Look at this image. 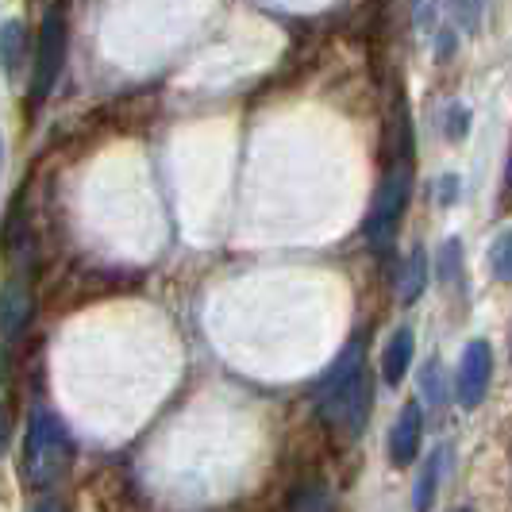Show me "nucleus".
<instances>
[{"label": "nucleus", "mask_w": 512, "mask_h": 512, "mask_svg": "<svg viewBox=\"0 0 512 512\" xmlns=\"http://www.w3.org/2000/svg\"><path fill=\"white\" fill-rule=\"evenodd\" d=\"M370 401H374V389L366 378V339L359 335L355 343H347V351L320 382L316 405H320V420L332 432L355 439L370 420Z\"/></svg>", "instance_id": "obj_1"}, {"label": "nucleus", "mask_w": 512, "mask_h": 512, "mask_svg": "<svg viewBox=\"0 0 512 512\" xmlns=\"http://www.w3.org/2000/svg\"><path fill=\"white\" fill-rule=\"evenodd\" d=\"M412 166H416V154H412V124H409V108L405 101H397V143H393V158L385 166L382 185L374 193V208L366 216V235L374 247H389L397 224L409 208L412 197Z\"/></svg>", "instance_id": "obj_2"}, {"label": "nucleus", "mask_w": 512, "mask_h": 512, "mask_svg": "<svg viewBox=\"0 0 512 512\" xmlns=\"http://www.w3.org/2000/svg\"><path fill=\"white\" fill-rule=\"evenodd\" d=\"M74 462V439L66 432V424L54 412H35L27 424L24 439V478L27 486L47 489L54 486Z\"/></svg>", "instance_id": "obj_3"}, {"label": "nucleus", "mask_w": 512, "mask_h": 512, "mask_svg": "<svg viewBox=\"0 0 512 512\" xmlns=\"http://www.w3.org/2000/svg\"><path fill=\"white\" fill-rule=\"evenodd\" d=\"M62 58H66V16L62 8H51L39 27V51H35V77H31V101H47L54 81L62 74Z\"/></svg>", "instance_id": "obj_4"}, {"label": "nucleus", "mask_w": 512, "mask_h": 512, "mask_svg": "<svg viewBox=\"0 0 512 512\" xmlns=\"http://www.w3.org/2000/svg\"><path fill=\"white\" fill-rule=\"evenodd\" d=\"M489 378H493V347L486 339H470L462 347L459 374H455V393H459L462 409H478L486 401Z\"/></svg>", "instance_id": "obj_5"}, {"label": "nucleus", "mask_w": 512, "mask_h": 512, "mask_svg": "<svg viewBox=\"0 0 512 512\" xmlns=\"http://www.w3.org/2000/svg\"><path fill=\"white\" fill-rule=\"evenodd\" d=\"M420 439H424V412L416 401H405L401 412H397V424L389 432V462L397 470L412 466V459L420 455Z\"/></svg>", "instance_id": "obj_6"}, {"label": "nucleus", "mask_w": 512, "mask_h": 512, "mask_svg": "<svg viewBox=\"0 0 512 512\" xmlns=\"http://www.w3.org/2000/svg\"><path fill=\"white\" fill-rule=\"evenodd\" d=\"M31 285L24 278H12V282L0 285V332L4 339H16L31 320Z\"/></svg>", "instance_id": "obj_7"}, {"label": "nucleus", "mask_w": 512, "mask_h": 512, "mask_svg": "<svg viewBox=\"0 0 512 512\" xmlns=\"http://www.w3.org/2000/svg\"><path fill=\"white\" fill-rule=\"evenodd\" d=\"M412 351H416V335H412L409 324H401V328L393 332V339L385 343V351H382V378H385V385H401V382H405V374H409V366H412Z\"/></svg>", "instance_id": "obj_8"}, {"label": "nucleus", "mask_w": 512, "mask_h": 512, "mask_svg": "<svg viewBox=\"0 0 512 512\" xmlns=\"http://www.w3.org/2000/svg\"><path fill=\"white\" fill-rule=\"evenodd\" d=\"M424 285H428V258L420 247H412V255L401 262V274H397V297L412 305V301H420Z\"/></svg>", "instance_id": "obj_9"}, {"label": "nucleus", "mask_w": 512, "mask_h": 512, "mask_svg": "<svg viewBox=\"0 0 512 512\" xmlns=\"http://www.w3.org/2000/svg\"><path fill=\"white\" fill-rule=\"evenodd\" d=\"M24 24L20 20H8V24L0 27V66L8 70V74H16L20 70V62H24Z\"/></svg>", "instance_id": "obj_10"}, {"label": "nucleus", "mask_w": 512, "mask_h": 512, "mask_svg": "<svg viewBox=\"0 0 512 512\" xmlns=\"http://www.w3.org/2000/svg\"><path fill=\"white\" fill-rule=\"evenodd\" d=\"M439 474H443V447H439L436 455L424 462V470H420V482H416V512H432V501H436V489H439Z\"/></svg>", "instance_id": "obj_11"}, {"label": "nucleus", "mask_w": 512, "mask_h": 512, "mask_svg": "<svg viewBox=\"0 0 512 512\" xmlns=\"http://www.w3.org/2000/svg\"><path fill=\"white\" fill-rule=\"evenodd\" d=\"M289 512H335V509H332V497H328L324 482H308V486H301L293 493Z\"/></svg>", "instance_id": "obj_12"}, {"label": "nucleus", "mask_w": 512, "mask_h": 512, "mask_svg": "<svg viewBox=\"0 0 512 512\" xmlns=\"http://www.w3.org/2000/svg\"><path fill=\"white\" fill-rule=\"evenodd\" d=\"M489 270H493L497 282L512 285V228L501 231V235L493 239V247H489Z\"/></svg>", "instance_id": "obj_13"}, {"label": "nucleus", "mask_w": 512, "mask_h": 512, "mask_svg": "<svg viewBox=\"0 0 512 512\" xmlns=\"http://www.w3.org/2000/svg\"><path fill=\"white\" fill-rule=\"evenodd\" d=\"M447 8H451V16L459 20V27H466V31H478L486 0H447Z\"/></svg>", "instance_id": "obj_14"}, {"label": "nucleus", "mask_w": 512, "mask_h": 512, "mask_svg": "<svg viewBox=\"0 0 512 512\" xmlns=\"http://www.w3.org/2000/svg\"><path fill=\"white\" fill-rule=\"evenodd\" d=\"M424 393H428V401H432V405H443V385H439L436 362H428V370H424Z\"/></svg>", "instance_id": "obj_15"}, {"label": "nucleus", "mask_w": 512, "mask_h": 512, "mask_svg": "<svg viewBox=\"0 0 512 512\" xmlns=\"http://www.w3.org/2000/svg\"><path fill=\"white\" fill-rule=\"evenodd\" d=\"M462 131H466V108H462V104H451V108H447V135H451V139H462Z\"/></svg>", "instance_id": "obj_16"}, {"label": "nucleus", "mask_w": 512, "mask_h": 512, "mask_svg": "<svg viewBox=\"0 0 512 512\" xmlns=\"http://www.w3.org/2000/svg\"><path fill=\"white\" fill-rule=\"evenodd\" d=\"M8 439H12V409L0 405V455L8 451Z\"/></svg>", "instance_id": "obj_17"}, {"label": "nucleus", "mask_w": 512, "mask_h": 512, "mask_svg": "<svg viewBox=\"0 0 512 512\" xmlns=\"http://www.w3.org/2000/svg\"><path fill=\"white\" fill-rule=\"evenodd\" d=\"M501 205H512V158H509V174H505V189H501Z\"/></svg>", "instance_id": "obj_18"}, {"label": "nucleus", "mask_w": 512, "mask_h": 512, "mask_svg": "<svg viewBox=\"0 0 512 512\" xmlns=\"http://www.w3.org/2000/svg\"><path fill=\"white\" fill-rule=\"evenodd\" d=\"M31 512H66V509H62V501H54V497H47V501H39V505H35Z\"/></svg>", "instance_id": "obj_19"}, {"label": "nucleus", "mask_w": 512, "mask_h": 512, "mask_svg": "<svg viewBox=\"0 0 512 512\" xmlns=\"http://www.w3.org/2000/svg\"><path fill=\"white\" fill-rule=\"evenodd\" d=\"M0 166H4V139H0Z\"/></svg>", "instance_id": "obj_20"}, {"label": "nucleus", "mask_w": 512, "mask_h": 512, "mask_svg": "<svg viewBox=\"0 0 512 512\" xmlns=\"http://www.w3.org/2000/svg\"><path fill=\"white\" fill-rule=\"evenodd\" d=\"M451 512H470V509H451Z\"/></svg>", "instance_id": "obj_21"}]
</instances>
